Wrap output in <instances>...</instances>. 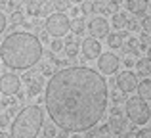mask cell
Returning <instances> with one entry per match:
<instances>
[{"label": "cell", "instance_id": "obj_1", "mask_svg": "<svg viewBox=\"0 0 151 138\" xmlns=\"http://www.w3.org/2000/svg\"><path fill=\"white\" fill-rule=\"evenodd\" d=\"M109 102L107 81L100 71L84 65L55 71L44 88V109L58 129L88 132L98 127Z\"/></svg>", "mask_w": 151, "mask_h": 138}, {"label": "cell", "instance_id": "obj_2", "mask_svg": "<svg viewBox=\"0 0 151 138\" xmlns=\"http://www.w3.org/2000/svg\"><path fill=\"white\" fill-rule=\"evenodd\" d=\"M42 58V42L37 35L15 31L0 42V60L10 69H31Z\"/></svg>", "mask_w": 151, "mask_h": 138}, {"label": "cell", "instance_id": "obj_3", "mask_svg": "<svg viewBox=\"0 0 151 138\" xmlns=\"http://www.w3.org/2000/svg\"><path fill=\"white\" fill-rule=\"evenodd\" d=\"M46 109L38 104L25 105L12 121V138H38L44 123Z\"/></svg>", "mask_w": 151, "mask_h": 138}, {"label": "cell", "instance_id": "obj_4", "mask_svg": "<svg viewBox=\"0 0 151 138\" xmlns=\"http://www.w3.org/2000/svg\"><path fill=\"white\" fill-rule=\"evenodd\" d=\"M124 105H126V108H124V113H126V117H128L130 123L144 127V125L151 119L149 104L144 100V98H140V96L128 98V100L124 102Z\"/></svg>", "mask_w": 151, "mask_h": 138}, {"label": "cell", "instance_id": "obj_5", "mask_svg": "<svg viewBox=\"0 0 151 138\" xmlns=\"http://www.w3.org/2000/svg\"><path fill=\"white\" fill-rule=\"evenodd\" d=\"M44 29L52 38H65L71 31V19L67 14L52 12L44 21Z\"/></svg>", "mask_w": 151, "mask_h": 138}, {"label": "cell", "instance_id": "obj_6", "mask_svg": "<svg viewBox=\"0 0 151 138\" xmlns=\"http://www.w3.org/2000/svg\"><path fill=\"white\" fill-rule=\"evenodd\" d=\"M86 31H88V37L92 38H107L109 37V21H107L103 15H94L88 23H86Z\"/></svg>", "mask_w": 151, "mask_h": 138}, {"label": "cell", "instance_id": "obj_7", "mask_svg": "<svg viewBox=\"0 0 151 138\" xmlns=\"http://www.w3.org/2000/svg\"><path fill=\"white\" fill-rule=\"evenodd\" d=\"M19 88H21L19 75H15V73L0 75V92L4 96H15V94H19Z\"/></svg>", "mask_w": 151, "mask_h": 138}, {"label": "cell", "instance_id": "obj_8", "mask_svg": "<svg viewBox=\"0 0 151 138\" xmlns=\"http://www.w3.org/2000/svg\"><path fill=\"white\" fill-rule=\"evenodd\" d=\"M119 64H121V60L113 52H103L98 58V71L101 75H113V73H117Z\"/></svg>", "mask_w": 151, "mask_h": 138}, {"label": "cell", "instance_id": "obj_9", "mask_svg": "<svg viewBox=\"0 0 151 138\" xmlns=\"http://www.w3.org/2000/svg\"><path fill=\"white\" fill-rule=\"evenodd\" d=\"M117 88L121 90V92H134V90L138 88V75L132 73V71H122V73H119L117 77Z\"/></svg>", "mask_w": 151, "mask_h": 138}, {"label": "cell", "instance_id": "obj_10", "mask_svg": "<svg viewBox=\"0 0 151 138\" xmlns=\"http://www.w3.org/2000/svg\"><path fill=\"white\" fill-rule=\"evenodd\" d=\"M81 50H82V56L86 60H98L101 56V44L98 38H92V37H86L84 40L81 42Z\"/></svg>", "mask_w": 151, "mask_h": 138}, {"label": "cell", "instance_id": "obj_11", "mask_svg": "<svg viewBox=\"0 0 151 138\" xmlns=\"http://www.w3.org/2000/svg\"><path fill=\"white\" fill-rule=\"evenodd\" d=\"M126 10L134 15H144L149 8V0H124Z\"/></svg>", "mask_w": 151, "mask_h": 138}, {"label": "cell", "instance_id": "obj_12", "mask_svg": "<svg viewBox=\"0 0 151 138\" xmlns=\"http://www.w3.org/2000/svg\"><path fill=\"white\" fill-rule=\"evenodd\" d=\"M124 37H128V33H126V31L109 33V37H107V44H109V48H113V50L122 48V46H124Z\"/></svg>", "mask_w": 151, "mask_h": 138}, {"label": "cell", "instance_id": "obj_13", "mask_svg": "<svg viewBox=\"0 0 151 138\" xmlns=\"http://www.w3.org/2000/svg\"><path fill=\"white\" fill-rule=\"evenodd\" d=\"M111 23H113L115 29L124 31L126 27H128V23H130V15L126 14V12H117V14H113V19H111Z\"/></svg>", "mask_w": 151, "mask_h": 138}, {"label": "cell", "instance_id": "obj_14", "mask_svg": "<svg viewBox=\"0 0 151 138\" xmlns=\"http://www.w3.org/2000/svg\"><path fill=\"white\" fill-rule=\"evenodd\" d=\"M78 50H81V42H78V38L75 37H67V40H65V52H67V56L69 58H75L78 54Z\"/></svg>", "mask_w": 151, "mask_h": 138}, {"label": "cell", "instance_id": "obj_15", "mask_svg": "<svg viewBox=\"0 0 151 138\" xmlns=\"http://www.w3.org/2000/svg\"><path fill=\"white\" fill-rule=\"evenodd\" d=\"M136 90H138V96L144 98L145 102H149L151 100V79H144V81H140Z\"/></svg>", "mask_w": 151, "mask_h": 138}, {"label": "cell", "instance_id": "obj_16", "mask_svg": "<svg viewBox=\"0 0 151 138\" xmlns=\"http://www.w3.org/2000/svg\"><path fill=\"white\" fill-rule=\"evenodd\" d=\"M109 129H111V131H115V132H119V134H122V132H124V129H126V119H124V115H119V117H113V115H111V119H109Z\"/></svg>", "mask_w": 151, "mask_h": 138}, {"label": "cell", "instance_id": "obj_17", "mask_svg": "<svg viewBox=\"0 0 151 138\" xmlns=\"http://www.w3.org/2000/svg\"><path fill=\"white\" fill-rule=\"evenodd\" d=\"M81 10H82V15H94L98 14V2L96 0H86V2H82Z\"/></svg>", "mask_w": 151, "mask_h": 138}, {"label": "cell", "instance_id": "obj_18", "mask_svg": "<svg viewBox=\"0 0 151 138\" xmlns=\"http://www.w3.org/2000/svg\"><path fill=\"white\" fill-rule=\"evenodd\" d=\"M136 69L140 75H151V61L149 58H142V60L136 61Z\"/></svg>", "mask_w": 151, "mask_h": 138}, {"label": "cell", "instance_id": "obj_19", "mask_svg": "<svg viewBox=\"0 0 151 138\" xmlns=\"http://www.w3.org/2000/svg\"><path fill=\"white\" fill-rule=\"evenodd\" d=\"M124 48H126V52H128L130 56H132V54H138L140 52V42H138L134 37H128L126 42H124Z\"/></svg>", "mask_w": 151, "mask_h": 138}, {"label": "cell", "instance_id": "obj_20", "mask_svg": "<svg viewBox=\"0 0 151 138\" xmlns=\"http://www.w3.org/2000/svg\"><path fill=\"white\" fill-rule=\"evenodd\" d=\"M40 14H42L40 2H37V0H27V15H40Z\"/></svg>", "mask_w": 151, "mask_h": 138}, {"label": "cell", "instance_id": "obj_21", "mask_svg": "<svg viewBox=\"0 0 151 138\" xmlns=\"http://www.w3.org/2000/svg\"><path fill=\"white\" fill-rule=\"evenodd\" d=\"M71 27H73V35H75V37H78V35H82L86 31V25H84V21H82L81 17L75 19V21L71 23Z\"/></svg>", "mask_w": 151, "mask_h": 138}, {"label": "cell", "instance_id": "obj_22", "mask_svg": "<svg viewBox=\"0 0 151 138\" xmlns=\"http://www.w3.org/2000/svg\"><path fill=\"white\" fill-rule=\"evenodd\" d=\"M42 132H44V138H55L58 136V127L54 123H46L42 127Z\"/></svg>", "mask_w": 151, "mask_h": 138}, {"label": "cell", "instance_id": "obj_23", "mask_svg": "<svg viewBox=\"0 0 151 138\" xmlns=\"http://www.w3.org/2000/svg\"><path fill=\"white\" fill-rule=\"evenodd\" d=\"M71 6H73V2H71V0H54L55 12H61V14H65V10H69Z\"/></svg>", "mask_w": 151, "mask_h": 138}, {"label": "cell", "instance_id": "obj_24", "mask_svg": "<svg viewBox=\"0 0 151 138\" xmlns=\"http://www.w3.org/2000/svg\"><path fill=\"white\" fill-rule=\"evenodd\" d=\"M63 48H65V44H63L61 38H52V42H50V50L52 52H59V50H63Z\"/></svg>", "mask_w": 151, "mask_h": 138}, {"label": "cell", "instance_id": "obj_25", "mask_svg": "<svg viewBox=\"0 0 151 138\" xmlns=\"http://www.w3.org/2000/svg\"><path fill=\"white\" fill-rule=\"evenodd\" d=\"M142 29H144V33L151 35V14L144 17V21H142Z\"/></svg>", "mask_w": 151, "mask_h": 138}, {"label": "cell", "instance_id": "obj_26", "mask_svg": "<svg viewBox=\"0 0 151 138\" xmlns=\"http://www.w3.org/2000/svg\"><path fill=\"white\" fill-rule=\"evenodd\" d=\"M136 138H151V127H142L140 131H138Z\"/></svg>", "mask_w": 151, "mask_h": 138}, {"label": "cell", "instance_id": "obj_27", "mask_svg": "<svg viewBox=\"0 0 151 138\" xmlns=\"http://www.w3.org/2000/svg\"><path fill=\"white\" fill-rule=\"evenodd\" d=\"M140 21H136V19H130V23H128V27H126V29L128 31H134V33H138V31H140Z\"/></svg>", "mask_w": 151, "mask_h": 138}, {"label": "cell", "instance_id": "obj_28", "mask_svg": "<svg viewBox=\"0 0 151 138\" xmlns=\"http://www.w3.org/2000/svg\"><path fill=\"white\" fill-rule=\"evenodd\" d=\"M10 125V117H8V113H0V127H8Z\"/></svg>", "mask_w": 151, "mask_h": 138}, {"label": "cell", "instance_id": "obj_29", "mask_svg": "<svg viewBox=\"0 0 151 138\" xmlns=\"http://www.w3.org/2000/svg\"><path fill=\"white\" fill-rule=\"evenodd\" d=\"M23 21V14L21 12H14L12 14V23H21Z\"/></svg>", "mask_w": 151, "mask_h": 138}, {"label": "cell", "instance_id": "obj_30", "mask_svg": "<svg viewBox=\"0 0 151 138\" xmlns=\"http://www.w3.org/2000/svg\"><path fill=\"white\" fill-rule=\"evenodd\" d=\"M113 102L119 104V102H124V92H115L113 94Z\"/></svg>", "mask_w": 151, "mask_h": 138}, {"label": "cell", "instance_id": "obj_31", "mask_svg": "<svg viewBox=\"0 0 151 138\" xmlns=\"http://www.w3.org/2000/svg\"><path fill=\"white\" fill-rule=\"evenodd\" d=\"M6 23H8V21H6V15L0 12V35H2V33H4V29H6Z\"/></svg>", "mask_w": 151, "mask_h": 138}, {"label": "cell", "instance_id": "obj_32", "mask_svg": "<svg viewBox=\"0 0 151 138\" xmlns=\"http://www.w3.org/2000/svg\"><path fill=\"white\" fill-rule=\"evenodd\" d=\"M122 64H124L126 67H132V65L136 64V61H134V58H132V56H130V54H128V56L124 58V61H122Z\"/></svg>", "mask_w": 151, "mask_h": 138}, {"label": "cell", "instance_id": "obj_33", "mask_svg": "<svg viewBox=\"0 0 151 138\" xmlns=\"http://www.w3.org/2000/svg\"><path fill=\"white\" fill-rule=\"evenodd\" d=\"M17 0H10V2H8V10H12V12H17Z\"/></svg>", "mask_w": 151, "mask_h": 138}, {"label": "cell", "instance_id": "obj_34", "mask_svg": "<svg viewBox=\"0 0 151 138\" xmlns=\"http://www.w3.org/2000/svg\"><path fill=\"white\" fill-rule=\"evenodd\" d=\"M71 15H73L75 19H78V17L82 15V10H81V8H73V12H71Z\"/></svg>", "mask_w": 151, "mask_h": 138}, {"label": "cell", "instance_id": "obj_35", "mask_svg": "<svg viewBox=\"0 0 151 138\" xmlns=\"http://www.w3.org/2000/svg\"><path fill=\"white\" fill-rule=\"evenodd\" d=\"M0 138H12L10 132H4V131H0Z\"/></svg>", "mask_w": 151, "mask_h": 138}, {"label": "cell", "instance_id": "obj_36", "mask_svg": "<svg viewBox=\"0 0 151 138\" xmlns=\"http://www.w3.org/2000/svg\"><path fill=\"white\" fill-rule=\"evenodd\" d=\"M69 138H82L81 132H73V134H69Z\"/></svg>", "mask_w": 151, "mask_h": 138}, {"label": "cell", "instance_id": "obj_37", "mask_svg": "<svg viewBox=\"0 0 151 138\" xmlns=\"http://www.w3.org/2000/svg\"><path fill=\"white\" fill-rule=\"evenodd\" d=\"M109 2H111V4H115V6H119V4L124 2V0H109Z\"/></svg>", "mask_w": 151, "mask_h": 138}, {"label": "cell", "instance_id": "obj_38", "mask_svg": "<svg viewBox=\"0 0 151 138\" xmlns=\"http://www.w3.org/2000/svg\"><path fill=\"white\" fill-rule=\"evenodd\" d=\"M73 4H82V2H86V0H71Z\"/></svg>", "mask_w": 151, "mask_h": 138}, {"label": "cell", "instance_id": "obj_39", "mask_svg": "<svg viewBox=\"0 0 151 138\" xmlns=\"http://www.w3.org/2000/svg\"><path fill=\"white\" fill-rule=\"evenodd\" d=\"M147 58H149V61H151V44H149V50H147Z\"/></svg>", "mask_w": 151, "mask_h": 138}, {"label": "cell", "instance_id": "obj_40", "mask_svg": "<svg viewBox=\"0 0 151 138\" xmlns=\"http://www.w3.org/2000/svg\"><path fill=\"white\" fill-rule=\"evenodd\" d=\"M111 138H115V136H111Z\"/></svg>", "mask_w": 151, "mask_h": 138}]
</instances>
